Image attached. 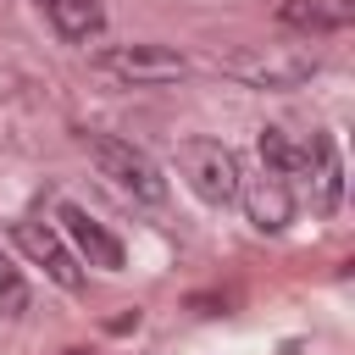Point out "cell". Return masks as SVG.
Returning <instances> with one entry per match:
<instances>
[{
	"label": "cell",
	"instance_id": "obj_4",
	"mask_svg": "<svg viewBox=\"0 0 355 355\" xmlns=\"http://www.w3.org/2000/svg\"><path fill=\"white\" fill-rule=\"evenodd\" d=\"M178 166L189 178V189L205 200V205H227L239 200V155L222 144V139H183L178 144Z\"/></svg>",
	"mask_w": 355,
	"mask_h": 355
},
{
	"label": "cell",
	"instance_id": "obj_8",
	"mask_svg": "<svg viewBox=\"0 0 355 355\" xmlns=\"http://www.w3.org/2000/svg\"><path fill=\"white\" fill-rule=\"evenodd\" d=\"M239 200H244V211H250V222H255L261 233H277V227H288V216H294V183H283L277 172L239 178Z\"/></svg>",
	"mask_w": 355,
	"mask_h": 355
},
{
	"label": "cell",
	"instance_id": "obj_2",
	"mask_svg": "<svg viewBox=\"0 0 355 355\" xmlns=\"http://www.w3.org/2000/svg\"><path fill=\"white\" fill-rule=\"evenodd\" d=\"M316 50H300V44H239L222 55V72L250 83V89H300L316 78Z\"/></svg>",
	"mask_w": 355,
	"mask_h": 355
},
{
	"label": "cell",
	"instance_id": "obj_13",
	"mask_svg": "<svg viewBox=\"0 0 355 355\" xmlns=\"http://www.w3.org/2000/svg\"><path fill=\"white\" fill-rule=\"evenodd\" d=\"M61 355H94V349H83V344H72V349H61Z\"/></svg>",
	"mask_w": 355,
	"mask_h": 355
},
{
	"label": "cell",
	"instance_id": "obj_1",
	"mask_svg": "<svg viewBox=\"0 0 355 355\" xmlns=\"http://www.w3.org/2000/svg\"><path fill=\"white\" fill-rule=\"evenodd\" d=\"M78 144H83V155L94 161V172H100L111 189H122V194L139 200V205H166V172L155 166L150 150H139L133 139L100 133V128L78 133Z\"/></svg>",
	"mask_w": 355,
	"mask_h": 355
},
{
	"label": "cell",
	"instance_id": "obj_7",
	"mask_svg": "<svg viewBox=\"0 0 355 355\" xmlns=\"http://www.w3.org/2000/svg\"><path fill=\"white\" fill-rule=\"evenodd\" d=\"M300 178L311 183V205L316 211H338V200H344V166H338V150H333L327 133H305Z\"/></svg>",
	"mask_w": 355,
	"mask_h": 355
},
{
	"label": "cell",
	"instance_id": "obj_3",
	"mask_svg": "<svg viewBox=\"0 0 355 355\" xmlns=\"http://www.w3.org/2000/svg\"><path fill=\"white\" fill-rule=\"evenodd\" d=\"M94 72L116 89H161L189 78V55H178L172 44H111L94 55Z\"/></svg>",
	"mask_w": 355,
	"mask_h": 355
},
{
	"label": "cell",
	"instance_id": "obj_11",
	"mask_svg": "<svg viewBox=\"0 0 355 355\" xmlns=\"http://www.w3.org/2000/svg\"><path fill=\"white\" fill-rule=\"evenodd\" d=\"M261 161H266V172H277L283 183H294L300 161H305V139H294L288 128H261Z\"/></svg>",
	"mask_w": 355,
	"mask_h": 355
},
{
	"label": "cell",
	"instance_id": "obj_5",
	"mask_svg": "<svg viewBox=\"0 0 355 355\" xmlns=\"http://www.w3.org/2000/svg\"><path fill=\"white\" fill-rule=\"evenodd\" d=\"M11 239H17V250H22L33 266H44V277H50L55 288H67V294L83 288V261L72 255V244L61 239V227H50V222H39V216H22V222H11Z\"/></svg>",
	"mask_w": 355,
	"mask_h": 355
},
{
	"label": "cell",
	"instance_id": "obj_6",
	"mask_svg": "<svg viewBox=\"0 0 355 355\" xmlns=\"http://www.w3.org/2000/svg\"><path fill=\"white\" fill-rule=\"evenodd\" d=\"M55 222H61V239L72 244V255L78 261H89V266H105V272H122V239L100 222V216H89L83 205H72V200H61L55 205Z\"/></svg>",
	"mask_w": 355,
	"mask_h": 355
},
{
	"label": "cell",
	"instance_id": "obj_9",
	"mask_svg": "<svg viewBox=\"0 0 355 355\" xmlns=\"http://www.w3.org/2000/svg\"><path fill=\"white\" fill-rule=\"evenodd\" d=\"M277 22L294 33H344L355 22V0H283Z\"/></svg>",
	"mask_w": 355,
	"mask_h": 355
},
{
	"label": "cell",
	"instance_id": "obj_10",
	"mask_svg": "<svg viewBox=\"0 0 355 355\" xmlns=\"http://www.w3.org/2000/svg\"><path fill=\"white\" fill-rule=\"evenodd\" d=\"M39 6L67 44H94L105 28V0H39Z\"/></svg>",
	"mask_w": 355,
	"mask_h": 355
},
{
	"label": "cell",
	"instance_id": "obj_12",
	"mask_svg": "<svg viewBox=\"0 0 355 355\" xmlns=\"http://www.w3.org/2000/svg\"><path fill=\"white\" fill-rule=\"evenodd\" d=\"M28 311V283H22V272L0 255V316H22Z\"/></svg>",
	"mask_w": 355,
	"mask_h": 355
}]
</instances>
